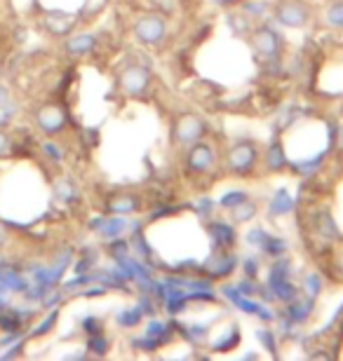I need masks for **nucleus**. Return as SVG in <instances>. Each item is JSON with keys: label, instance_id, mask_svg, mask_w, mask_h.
<instances>
[{"label": "nucleus", "instance_id": "nucleus-4", "mask_svg": "<svg viewBox=\"0 0 343 361\" xmlns=\"http://www.w3.org/2000/svg\"><path fill=\"white\" fill-rule=\"evenodd\" d=\"M134 35L144 45H160L167 38V21L160 14H144L134 21Z\"/></svg>", "mask_w": 343, "mask_h": 361}, {"label": "nucleus", "instance_id": "nucleus-3", "mask_svg": "<svg viewBox=\"0 0 343 361\" xmlns=\"http://www.w3.org/2000/svg\"><path fill=\"white\" fill-rule=\"evenodd\" d=\"M118 85H120V90L127 97H144L151 87V73L144 66H139V64H129L118 75Z\"/></svg>", "mask_w": 343, "mask_h": 361}, {"label": "nucleus", "instance_id": "nucleus-12", "mask_svg": "<svg viewBox=\"0 0 343 361\" xmlns=\"http://www.w3.org/2000/svg\"><path fill=\"white\" fill-rule=\"evenodd\" d=\"M268 209H270V214H275V216L289 214V209H292V197H289V193L287 191L275 193L273 197H270Z\"/></svg>", "mask_w": 343, "mask_h": 361}, {"label": "nucleus", "instance_id": "nucleus-11", "mask_svg": "<svg viewBox=\"0 0 343 361\" xmlns=\"http://www.w3.org/2000/svg\"><path fill=\"white\" fill-rule=\"evenodd\" d=\"M94 38L92 35H87V33H82V35H75V38H71L68 43H66V50L71 52V55H87L90 50H94Z\"/></svg>", "mask_w": 343, "mask_h": 361}, {"label": "nucleus", "instance_id": "nucleus-19", "mask_svg": "<svg viewBox=\"0 0 343 361\" xmlns=\"http://www.w3.org/2000/svg\"><path fill=\"white\" fill-rule=\"evenodd\" d=\"M336 139H339V146L343 148V124H341V129L336 132Z\"/></svg>", "mask_w": 343, "mask_h": 361}, {"label": "nucleus", "instance_id": "nucleus-8", "mask_svg": "<svg viewBox=\"0 0 343 361\" xmlns=\"http://www.w3.org/2000/svg\"><path fill=\"white\" fill-rule=\"evenodd\" d=\"M141 209V199L132 193H118L109 202L111 214H137Z\"/></svg>", "mask_w": 343, "mask_h": 361}, {"label": "nucleus", "instance_id": "nucleus-15", "mask_svg": "<svg viewBox=\"0 0 343 361\" xmlns=\"http://www.w3.org/2000/svg\"><path fill=\"white\" fill-rule=\"evenodd\" d=\"M329 272H332V277L336 282L343 284V246L339 251L332 253V260H329Z\"/></svg>", "mask_w": 343, "mask_h": 361}, {"label": "nucleus", "instance_id": "nucleus-16", "mask_svg": "<svg viewBox=\"0 0 343 361\" xmlns=\"http://www.w3.org/2000/svg\"><path fill=\"white\" fill-rule=\"evenodd\" d=\"M21 326V317L19 315H0V329L8 331V333H17Z\"/></svg>", "mask_w": 343, "mask_h": 361}, {"label": "nucleus", "instance_id": "nucleus-10", "mask_svg": "<svg viewBox=\"0 0 343 361\" xmlns=\"http://www.w3.org/2000/svg\"><path fill=\"white\" fill-rule=\"evenodd\" d=\"M210 230H212V237H214V244L221 246V248H233L235 244V230L233 226L223 221H214L210 223Z\"/></svg>", "mask_w": 343, "mask_h": 361}, {"label": "nucleus", "instance_id": "nucleus-14", "mask_svg": "<svg viewBox=\"0 0 343 361\" xmlns=\"http://www.w3.org/2000/svg\"><path fill=\"white\" fill-rule=\"evenodd\" d=\"M324 19L329 21V26L343 28V0L329 5V8H327V14H324Z\"/></svg>", "mask_w": 343, "mask_h": 361}, {"label": "nucleus", "instance_id": "nucleus-17", "mask_svg": "<svg viewBox=\"0 0 343 361\" xmlns=\"http://www.w3.org/2000/svg\"><path fill=\"white\" fill-rule=\"evenodd\" d=\"M8 146H10L8 136H5V134H0V155H3V153L8 150Z\"/></svg>", "mask_w": 343, "mask_h": 361}, {"label": "nucleus", "instance_id": "nucleus-2", "mask_svg": "<svg viewBox=\"0 0 343 361\" xmlns=\"http://www.w3.org/2000/svg\"><path fill=\"white\" fill-rule=\"evenodd\" d=\"M207 134V124L203 122V117L193 115V113H186V115H179L172 127V139L174 144L179 146H193L198 141H203Z\"/></svg>", "mask_w": 343, "mask_h": 361}, {"label": "nucleus", "instance_id": "nucleus-7", "mask_svg": "<svg viewBox=\"0 0 343 361\" xmlns=\"http://www.w3.org/2000/svg\"><path fill=\"white\" fill-rule=\"evenodd\" d=\"M275 19L280 21L282 26L301 28V26H306L310 19V8L306 3H299V0H287V3L277 5Z\"/></svg>", "mask_w": 343, "mask_h": 361}, {"label": "nucleus", "instance_id": "nucleus-6", "mask_svg": "<svg viewBox=\"0 0 343 361\" xmlns=\"http://www.w3.org/2000/svg\"><path fill=\"white\" fill-rule=\"evenodd\" d=\"M250 45L252 50L257 52V55L266 57L270 61V59H277L282 50V40L280 35L275 31H270L268 26H259V28H252L250 31Z\"/></svg>", "mask_w": 343, "mask_h": 361}, {"label": "nucleus", "instance_id": "nucleus-18", "mask_svg": "<svg viewBox=\"0 0 343 361\" xmlns=\"http://www.w3.org/2000/svg\"><path fill=\"white\" fill-rule=\"evenodd\" d=\"M5 240H8V230L0 226V244H5Z\"/></svg>", "mask_w": 343, "mask_h": 361}, {"label": "nucleus", "instance_id": "nucleus-13", "mask_svg": "<svg viewBox=\"0 0 343 361\" xmlns=\"http://www.w3.org/2000/svg\"><path fill=\"white\" fill-rule=\"evenodd\" d=\"M257 214V204H252V202H247V199H242L240 204H235L233 209H230V216H233V221L235 223H245V221H250V218Z\"/></svg>", "mask_w": 343, "mask_h": 361}, {"label": "nucleus", "instance_id": "nucleus-1", "mask_svg": "<svg viewBox=\"0 0 343 361\" xmlns=\"http://www.w3.org/2000/svg\"><path fill=\"white\" fill-rule=\"evenodd\" d=\"M259 159H261V153H259L257 144H252V141H238V144L226 153V169L235 176H250Z\"/></svg>", "mask_w": 343, "mask_h": 361}, {"label": "nucleus", "instance_id": "nucleus-5", "mask_svg": "<svg viewBox=\"0 0 343 361\" xmlns=\"http://www.w3.org/2000/svg\"><path fill=\"white\" fill-rule=\"evenodd\" d=\"M214 162H216V150L210 144L198 141V144L188 146V153H186V169H188V174L207 176L212 169H214Z\"/></svg>", "mask_w": 343, "mask_h": 361}, {"label": "nucleus", "instance_id": "nucleus-9", "mask_svg": "<svg viewBox=\"0 0 343 361\" xmlns=\"http://www.w3.org/2000/svg\"><path fill=\"white\" fill-rule=\"evenodd\" d=\"M38 124L45 129L47 134L62 132V127H64V113L57 108V106H45V108L38 113Z\"/></svg>", "mask_w": 343, "mask_h": 361}]
</instances>
